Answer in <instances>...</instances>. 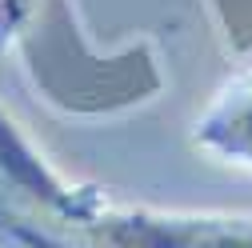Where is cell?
Masks as SVG:
<instances>
[{
    "mask_svg": "<svg viewBox=\"0 0 252 248\" xmlns=\"http://www.w3.org/2000/svg\"><path fill=\"white\" fill-rule=\"evenodd\" d=\"M100 248H252V212L224 208H144L104 200L80 228Z\"/></svg>",
    "mask_w": 252,
    "mask_h": 248,
    "instance_id": "1",
    "label": "cell"
},
{
    "mask_svg": "<svg viewBox=\"0 0 252 248\" xmlns=\"http://www.w3.org/2000/svg\"><path fill=\"white\" fill-rule=\"evenodd\" d=\"M28 12V0H0V44H8V36L16 32V24Z\"/></svg>",
    "mask_w": 252,
    "mask_h": 248,
    "instance_id": "5",
    "label": "cell"
},
{
    "mask_svg": "<svg viewBox=\"0 0 252 248\" xmlns=\"http://www.w3.org/2000/svg\"><path fill=\"white\" fill-rule=\"evenodd\" d=\"M0 248H100L96 240H88L80 228L56 232V224H36L32 216H24L16 208H0Z\"/></svg>",
    "mask_w": 252,
    "mask_h": 248,
    "instance_id": "4",
    "label": "cell"
},
{
    "mask_svg": "<svg viewBox=\"0 0 252 248\" xmlns=\"http://www.w3.org/2000/svg\"><path fill=\"white\" fill-rule=\"evenodd\" d=\"M0 176H4L12 188H20L24 196H32L52 220L68 224V228H88L92 216L104 204V192L60 180L32 152V144L16 132V124L4 120V112H0Z\"/></svg>",
    "mask_w": 252,
    "mask_h": 248,
    "instance_id": "2",
    "label": "cell"
},
{
    "mask_svg": "<svg viewBox=\"0 0 252 248\" xmlns=\"http://www.w3.org/2000/svg\"><path fill=\"white\" fill-rule=\"evenodd\" d=\"M192 144L208 156L252 168V64L232 72L192 120Z\"/></svg>",
    "mask_w": 252,
    "mask_h": 248,
    "instance_id": "3",
    "label": "cell"
}]
</instances>
